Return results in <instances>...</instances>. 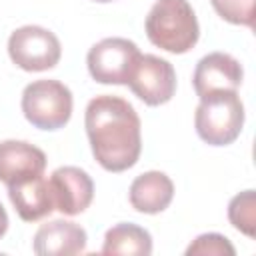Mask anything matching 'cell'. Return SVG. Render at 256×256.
Masks as SVG:
<instances>
[{"mask_svg": "<svg viewBox=\"0 0 256 256\" xmlns=\"http://www.w3.org/2000/svg\"><path fill=\"white\" fill-rule=\"evenodd\" d=\"M84 126L96 162L108 172L132 168L142 152L140 118L134 106L112 94H100L86 106Z\"/></svg>", "mask_w": 256, "mask_h": 256, "instance_id": "cell-1", "label": "cell"}, {"mask_svg": "<svg viewBox=\"0 0 256 256\" xmlns=\"http://www.w3.org/2000/svg\"><path fill=\"white\" fill-rule=\"evenodd\" d=\"M148 40L172 54L192 50L200 36L196 14L188 0H156L146 16Z\"/></svg>", "mask_w": 256, "mask_h": 256, "instance_id": "cell-2", "label": "cell"}, {"mask_svg": "<svg viewBox=\"0 0 256 256\" xmlns=\"http://www.w3.org/2000/svg\"><path fill=\"white\" fill-rule=\"evenodd\" d=\"M198 136L210 146L232 144L244 126V104L236 90H218L200 98L194 114Z\"/></svg>", "mask_w": 256, "mask_h": 256, "instance_id": "cell-3", "label": "cell"}, {"mask_svg": "<svg viewBox=\"0 0 256 256\" xmlns=\"http://www.w3.org/2000/svg\"><path fill=\"white\" fill-rule=\"evenodd\" d=\"M22 112L40 130H58L72 116V92L58 80L30 82L22 92Z\"/></svg>", "mask_w": 256, "mask_h": 256, "instance_id": "cell-4", "label": "cell"}, {"mask_svg": "<svg viewBox=\"0 0 256 256\" xmlns=\"http://www.w3.org/2000/svg\"><path fill=\"white\" fill-rule=\"evenodd\" d=\"M10 60L26 72H44L60 62L62 46L54 32L42 26H22L8 38Z\"/></svg>", "mask_w": 256, "mask_h": 256, "instance_id": "cell-5", "label": "cell"}, {"mask_svg": "<svg viewBox=\"0 0 256 256\" xmlns=\"http://www.w3.org/2000/svg\"><path fill=\"white\" fill-rule=\"evenodd\" d=\"M140 54L128 38H104L88 50V72L100 84H126Z\"/></svg>", "mask_w": 256, "mask_h": 256, "instance_id": "cell-6", "label": "cell"}, {"mask_svg": "<svg viewBox=\"0 0 256 256\" xmlns=\"http://www.w3.org/2000/svg\"><path fill=\"white\" fill-rule=\"evenodd\" d=\"M126 84L144 104L160 106L170 102L176 92V72L168 60L154 54H140Z\"/></svg>", "mask_w": 256, "mask_h": 256, "instance_id": "cell-7", "label": "cell"}, {"mask_svg": "<svg viewBox=\"0 0 256 256\" xmlns=\"http://www.w3.org/2000/svg\"><path fill=\"white\" fill-rule=\"evenodd\" d=\"M54 206L66 216L84 212L94 198V182L86 170L78 166H60L48 178Z\"/></svg>", "mask_w": 256, "mask_h": 256, "instance_id": "cell-8", "label": "cell"}, {"mask_svg": "<svg viewBox=\"0 0 256 256\" xmlns=\"http://www.w3.org/2000/svg\"><path fill=\"white\" fill-rule=\"evenodd\" d=\"M244 72L240 62L226 52H210L198 60L192 82L198 98L218 92V90H236L242 84Z\"/></svg>", "mask_w": 256, "mask_h": 256, "instance_id": "cell-9", "label": "cell"}, {"mask_svg": "<svg viewBox=\"0 0 256 256\" xmlns=\"http://www.w3.org/2000/svg\"><path fill=\"white\" fill-rule=\"evenodd\" d=\"M46 170V154L24 140H4L0 142V182L6 186L42 176Z\"/></svg>", "mask_w": 256, "mask_h": 256, "instance_id": "cell-10", "label": "cell"}, {"mask_svg": "<svg viewBox=\"0 0 256 256\" xmlns=\"http://www.w3.org/2000/svg\"><path fill=\"white\" fill-rule=\"evenodd\" d=\"M86 230L68 220L42 224L34 234V252L38 256H70L86 250Z\"/></svg>", "mask_w": 256, "mask_h": 256, "instance_id": "cell-11", "label": "cell"}, {"mask_svg": "<svg viewBox=\"0 0 256 256\" xmlns=\"http://www.w3.org/2000/svg\"><path fill=\"white\" fill-rule=\"evenodd\" d=\"M8 198L14 206V210L18 212V216L26 222L42 220L52 210H56L54 196H52L48 178H44V174L10 184Z\"/></svg>", "mask_w": 256, "mask_h": 256, "instance_id": "cell-12", "label": "cell"}, {"mask_svg": "<svg viewBox=\"0 0 256 256\" xmlns=\"http://www.w3.org/2000/svg\"><path fill=\"white\" fill-rule=\"evenodd\" d=\"M128 198L134 210L142 214H158L170 206L174 198V184L164 172L150 170L134 178Z\"/></svg>", "mask_w": 256, "mask_h": 256, "instance_id": "cell-13", "label": "cell"}, {"mask_svg": "<svg viewBox=\"0 0 256 256\" xmlns=\"http://www.w3.org/2000/svg\"><path fill=\"white\" fill-rule=\"evenodd\" d=\"M102 254H128V256H148L152 254V236L138 224L122 222L112 226L102 244Z\"/></svg>", "mask_w": 256, "mask_h": 256, "instance_id": "cell-14", "label": "cell"}, {"mask_svg": "<svg viewBox=\"0 0 256 256\" xmlns=\"http://www.w3.org/2000/svg\"><path fill=\"white\" fill-rule=\"evenodd\" d=\"M228 220L236 230L254 238L256 234V194L254 190H244L230 200Z\"/></svg>", "mask_w": 256, "mask_h": 256, "instance_id": "cell-15", "label": "cell"}, {"mask_svg": "<svg viewBox=\"0 0 256 256\" xmlns=\"http://www.w3.org/2000/svg\"><path fill=\"white\" fill-rule=\"evenodd\" d=\"M214 10L230 24H254V0H210Z\"/></svg>", "mask_w": 256, "mask_h": 256, "instance_id": "cell-16", "label": "cell"}, {"mask_svg": "<svg viewBox=\"0 0 256 256\" xmlns=\"http://www.w3.org/2000/svg\"><path fill=\"white\" fill-rule=\"evenodd\" d=\"M186 254L188 256H194V254H202V256H234L236 250L234 246L230 244V240L222 234H216V232H208V234H200L188 248H186Z\"/></svg>", "mask_w": 256, "mask_h": 256, "instance_id": "cell-17", "label": "cell"}, {"mask_svg": "<svg viewBox=\"0 0 256 256\" xmlns=\"http://www.w3.org/2000/svg\"><path fill=\"white\" fill-rule=\"evenodd\" d=\"M6 230H8V214H6L4 206L0 204V238L6 234Z\"/></svg>", "mask_w": 256, "mask_h": 256, "instance_id": "cell-18", "label": "cell"}, {"mask_svg": "<svg viewBox=\"0 0 256 256\" xmlns=\"http://www.w3.org/2000/svg\"><path fill=\"white\" fill-rule=\"evenodd\" d=\"M94 2H102L104 4V2H114V0H94Z\"/></svg>", "mask_w": 256, "mask_h": 256, "instance_id": "cell-19", "label": "cell"}]
</instances>
